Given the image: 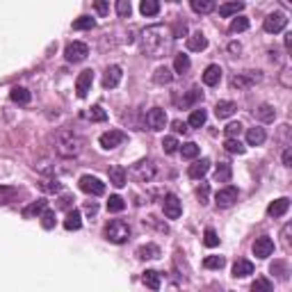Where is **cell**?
<instances>
[{
    "mask_svg": "<svg viewBox=\"0 0 292 292\" xmlns=\"http://www.w3.org/2000/svg\"><path fill=\"white\" fill-rule=\"evenodd\" d=\"M172 32L164 30L162 26H153L146 28L142 32V51L149 57H162L169 51V43H172Z\"/></svg>",
    "mask_w": 292,
    "mask_h": 292,
    "instance_id": "obj_1",
    "label": "cell"
},
{
    "mask_svg": "<svg viewBox=\"0 0 292 292\" xmlns=\"http://www.w3.org/2000/svg\"><path fill=\"white\" fill-rule=\"evenodd\" d=\"M53 149L60 158H78L85 149V139L73 130H57L53 137Z\"/></svg>",
    "mask_w": 292,
    "mask_h": 292,
    "instance_id": "obj_2",
    "label": "cell"
},
{
    "mask_svg": "<svg viewBox=\"0 0 292 292\" xmlns=\"http://www.w3.org/2000/svg\"><path fill=\"white\" fill-rule=\"evenodd\" d=\"M105 240H110L112 245H124V242L130 240V226L128 222H124V219H112V222L105 226Z\"/></svg>",
    "mask_w": 292,
    "mask_h": 292,
    "instance_id": "obj_3",
    "label": "cell"
},
{
    "mask_svg": "<svg viewBox=\"0 0 292 292\" xmlns=\"http://www.w3.org/2000/svg\"><path fill=\"white\" fill-rule=\"evenodd\" d=\"M130 174H133V178L137 183H151L155 178V174H158V169H155V164L151 160H142V162L135 164Z\"/></svg>",
    "mask_w": 292,
    "mask_h": 292,
    "instance_id": "obj_4",
    "label": "cell"
},
{
    "mask_svg": "<svg viewBox=\"0 0 292 292\" xmlns=\"http://www.w3.org/2000/svg\"><path fill=\"white\" fill-rule=\"evenodd\" d=\"M144 121H146V128L149 130H162L164 126H167V112L162 108H151L146 112Z\"/></svg>",
    "mask_w": 292,
    "mask_h": 292,
    "instance_id": "obj_5",
    "label": "cell"
},
{
    "mask_svg": "<svg viewBox=\"0 0 292 292\" xmlns=\"http://www.w3.org/2000/svg\"><path fill=\"white\" fill-rule=\"evenodd\" d=\"M262 76L260 71H245V73H237L235 78L231 80V87L233 89H247V87L256 85V82H260Z\"/></svg>",
    "mask_w": 292,
    "mask_h": 292,
    "instance_id": "obj_6",
    "label": "cell"
},
{
    "mask_svg": "<svg viewBox=\"0 0 292 292\" xmlns=\"http://www.w3.org/2000/svg\"><path fill=\"white\" fill-rule=\"evenodd\" d=\"M162 210H164V217H167V219H178V217H181V212H183L181 199H178L176 194H164Z\"/></svg>",
    "mask_w": 292,
    "mask_h": 292,
    "instance_id": "obj_7",
    "label": "cell"
},
{
    "mask_svg": "<svg viewBox=\"0 0 292 292\" xmlns=\"http://www.w3.org/2000/svg\"><path fill=\"white\" fill-rule=\"evenodd\" d=\"M285 26H288V16H285L283 12H274V14H270V16L265 18V23H262L265 32H270V35H276V32H281Z\"/></svg>",
    "mask_w": 292,
    "mask_h": 292,
    "instance_id": "obj_8",
    "label": "cell"
},
{
    "mask_svg": "<svg viewBox=\"0 0 292 292\" xmlns=\"http://www.w3.org/2000/svg\"><path fill=\"white\" fill-rule=\"evenodd\" d=\"M64 55H66V60L76 64V62H82L87 55H89V46H87V43H82V41H71L69 46H66Z\"/></svg>",
    "mask_w": 292,
    "mask_h": 292,
    "instance_id": "obj_9",
    "label": "cell"
},
{
    "mask_svg": "<svg viewBox=\"0 0 292 292\" xmlns=\"http://www.w3.org/2000/svg\"><path fill=\"white\" fill-rule=\"evenodd\" d=\"M80 189L85 194H91V197H101V194L105 192V183H101L96 176H82L80 178Z\"/></svg>",
    "mask_w": 292,
    "mask_h": 292,
    "instance_id": "obj_10",
    "label": "cell"
},
{
    "mask_svg": "<svg viewBox=\"0 0 292 292\" xmlns=\"http://www.w3.org/2000/svg\"><path fill=\"white\" fill-rule=\"evenodd\" d=\"M99 142L105 151H112V149H116V146H121L126 142V133H121V130H108V133L101 135Z\"/></svg>",
    "mask_w": 292,
    "mask_h": 292,
    "instance_id": "obj_11",
    "label": "cell"
},
{
    "mask_svg": "<svg viewBox=\"0 0 292 292\" xmlns=\"http://www.w3.org/2000/svg\"><path fill=\"white\" fill-rule=\"evenodd\" d=\"M272 254H274V240L267 235L258 237V240L254 242V256L260 258V260H265V258H270Z\"/></svg>",
    "mask_w": 292,
    "mask_h": 292,
    "instance_id": "obj_12",
    "label": "cell"
},
{
    "mask_svg": "<svg viewBox=\"0 0 292 292\" xmlns=\"http://www.w3.org/2000/svg\"><path fill=\"white\" fill-rule=\"evenodd\" d=\"M235 201H237V189L233 187V185L219 189V192L215 194V203H217L219 208H231Z\"/></svg>",
    "mask_w": 292,
    "mask_h": 292,
    "instance_id": "obj_13",
    "label": "cell"
},
{
    "mask_svg": "<svg viewBox=\"0 0 292 292\" xmlns=\"http://www.w3.org/2000/svg\"><path fill=\"white\" fill-rule=\"evenodd\" d=\"M91 82H94V73H91V71H82L80 76H78V80H76V91H78V96H80V99H85V96L89 94Z\"/></svg>",
    "mask_w": 292,
    "mask_h": 292,
    "instance_id": "obj_14",
    "label": "cell"
},
{
    "mask_svg": "<svg viewBox=\"0 0 292 292\" xmlns=\"http://www.w3.org/2000/svg\"><path fill=\"white\" fill-rule=\"evenodd\" d=\"M208 172H210V160H208V158L197 160V162H194V164H189V169H187L189 178H194V181H199V178H203Z\"/></svg>",
    "mask_w": 292,
    "mask_h": 292,
    "instance_id": "obj_15",
    "label": "cell"
},
{
    "mask_svg": "<svg viewBox=\"0 0 292 292\" xmlns=\"http://www.w3.org/2000/svg\"><path fill=\"white\" fill-rule=\"evenodd\" d=\"M121 66H116V64H112L108 71H105V76H103V87L105 89H114V87H119V82H121Z\"/></svg>",
    "mask_w": 292,
    "mask_h": 292,
    "instance_id": "obj_16",
    "label": "cell"
},
{
    "mask_svg": "<svg viewBox=\"0 0 292 292\" xmlns=\"http://www.w3.org/2000/svg\"><path fill=\"white\" fill-rule=\"evenodd\" d=\"M288 208H290V199L288 197H281V199H276L274 203H270V208H267V215H270V217H283L285 212H288Z\"/></svg>",
    "mask_w": 292,
    "mask_h": 292,
    "instance_id": "obj_17",
    "label": "cell"
},
{
    "mask_svg": "<svg viewBox=\"0 0 292 292\" xmlns=\"http://www.w3.org/2000/svg\"><path fill=\"white\" fill-rule=\"evenodd\" d=\"M187 48L192 53H201V51H206L208 48V39L203 32H194V35H189L187 37Z\"/></svg>",
    "mask_w": 292,
    "mask_h": 292,
    "instance_id": "obj_18",
    "label": "cell"
},
{
    "mask_svg": "<svg viewBox=\"0 0 292 292\" xmlns=\"http://www.w3.org/2000/svg\"><path fill=\"white\" fill-rule=\"evenodd\" d=\"M219 80H222V69H219L217 64H210L203 71V85L215 87V85H219Z\"/></svg>",
    "mask_w": 292,
    "mask_h": 292,
    "instance_id": "obj_19",
    "label": "cell"
},
{
    "mask_svg": "<svg viewBox=\"0 0 292 292\" xmlns=\"http://www.w3.org/2000/svg\"><path fill=\"white\" fill-rule=\"evenodd\" d=\"M254 274V262L251 260H235V265H233V276L235 279H245V276Z\"/></svg>",
    "mask_w": 292,
    "mask_h": 292,
    "instance_id": "obj_20",
    "label": "cell"
},
{
    "mask_svg": "<svg viewBox=\"0 0 292 292\" xmlns=\"http://www.w3.org/2000/svg\"><path fill=\"white\" fill-rule=\"evenodd\" d=\"M46 206H48V201H43V199L32 201L28 208H23V217H26V219H35V217H39L43 210H46Z\"/></svg>",
    "mask_w": 292,
    "mask_h": 292,
    "instance_id": "obj_21",
    "label": "cell"
},
{
    "mask_svg": "<svg viewBox=\"0 0 292 292\" xmlns=\"http://www.w3.org/2000/svg\"><path fill=\"white\" fill-rule=\"evenodd\" d=\"M242 9H245V3H240V0H233V3L222 5V7H219V14H222L224 18H228V16H237Z\"/></svg>",
    "mask_w": 292,
    "mask_h": 292,
    "instance_id": "obj_22",
    "label": "cell"
},
{
    "mask_svg": "<svg viewBox=\"0 0 292 292\" xmlns=\"http://www.w3.org/2000/svg\"><path fill=\"white\" fill-rule=\"evenodd\" d=\"M9 99L14 101V103H18V105H28L30 103V91L26 89V87H14L12 91H9Z\"/></svg>",
    "mask_w": 292,
    "mask_h": 292,
    "instance_id": "obj_23",
    "label": "cell"
},
{
    "mask_svg": "<svg viewBox=\"0 0 292 292\" xmlns=\"http://www.w3.org/2000/svg\"><path fill=\"white\" fill-rule=\"evenodd\" d=\"M235 110H237V105L233 103V101H219V103L215 105V114L219 116V119H228Z\"/></svg>",
    "mask_w": 292,
    "mask_h": 292,
    "instance_id": "obj_24",
    "label": "cell"
},
{
    "mask_svg": "<svg viewBox=\"0 0 292 292\" xmlns=\"http://www.w3.org/2000/svg\"><path fill=\"white\" fill-rule=\"evenodd\" d=\"M126 181H128V174H126L124 167H112L110 169V183L114 187H124Z\"/></svg>",
    "mask_w": 292,
    "mask_h": 292,
    "instance_id": "obj_25",
    "label": "cell"
},
{
    "mask_svg": "<svg viewBox=\"0 0 292 292\" xmlns=\"http://www.w3.org/2000/svg\"><path fill=\"white\" fill-rule=\"evenodd\" d=\"M142 281H144L146 288H151V290H160V285H162V279H160V274L155 270H146Z\"/></svg>",
    "mask_w": 292,
    "mask_h": 292,
    "instance_id": "obj_26",
    "label": "cell"
},
{
    "mask_svg": "<svg viewBox=\"0 0 292 292\" xmlns=\"http://www.w3.org/2000/svg\"><path fill=\"white\" fill-rule=\"evenodd\" d=\"M82 226V215L80 210H69V215L64 219V228L66 231H80Z\"/></svg>",
    "mask_w": 292,
    "mask_h": 292,
    "instance_id": "obj_27",
    "label": "cell"
},
{
    "mask_svg": "<svg viewBox=\"0 0 292 292\" xmlns=\"http://www.w3.org/2000/svg\"><path fill=\"white\" fill-rule=\"evenodd\" d=\"M153 80L158 82V85H169V82L174 80V73H172L169 66H158L155 73H153Z\"/></svg>",
    "mask_w": 292,
    "mask_h": 292,
    "instance_id": "obj_28",
    "label": "cell"
},
{
    "mask_svg": "<svg viewBox=\"0 0 292 292\" xmlns=\"http://www.w3.org/2000/svg\"><path fill=\"white\" fill-rule=\"evenodd\" d=\"M265 128H249V133H247V144L249 146H260L265 142Z\"/></svg>",
    "mask_w": 292,
    "mask_h": 292,
    "instance_id": "obj_29",
    "label": "cell"
},
{
    "mask_svg": "<svg viewBox=\"0 0 292 292\" xmlns=\"http://www.w3.org/2000/svg\"><path fill=\"white\" fill-rule=\"evenodd\" d=\"M160 256V247L158 245H144L137 249V258H142V260H153V258Z\"/></svg>",
    "mask_w": 292,
    "mask_h": 292,
    "instance_id": "obj_30",
    "label": "cell"
},
{
    "mask_svg": "<svg viewBox=\"0 0 292 292\" xmlns=\"http://www.w3.org/2000/svg\"><path fill=\"white\" fill-rule=\"evenodd\" d=\"M189 5L197 14H210L215 9V0H189Z\"/></svg>",
    "mask_w": 292,
    "mask_h": 292,
    "instance_id": "obj_31",
    "label": "cell"
},
{
    "mask_svg": "<svg viewBox=\"0 0 292 292\" xmlns=\"http://www.w3.org/2000/svg\"><path fill=\"white\" fill-rule=\"evenodd\" d=\"M231 176H233L231 164H226V162L217 164V169H215V181L217 183H228V181H231Z\"/></svg>",
    "mask_w": 292,
    "mask_h": 292,
    "instance_id": "obj_32",
    "label": "cell"
},
{
    "mask_svg": "<svg viewBox=\"0 0 292 292\" xmlns=\"http://www.w3.org/2000/svg\"><path fill=\"white\" fill-rule=\"evenodd\" d=\"M139 12H142L144 16H155V14L160 12V0H142V3H139Z\"/></svg>",
    "mask_w": 292,
    "mask_h": 292,
    "instance_id": "obj_33",
    "label": "cell"
},
{
    "mask_svg": "<svg viewBox=\"0 0 292 292\" xmlns=\"http://www.w3.org/2000/svg\"><path fill=\"white\" fill-rule=\"evenodd\" d=\"M256 116H258V119H260V121H265V124H270V121H274L276 119V110L274 108H272V105H260V108H258L256 110Z\"/></svg>",
    "mask_w": 292,
    "mask_h": 292,
    "instance_id": "obj_34",
    "label": "cell"
},
{
    "mask_svg": "<svg viewBox=\"0 0 292 292\" xmlns=\"http://www.w3.org/2000/svg\"><path fill=\"white\" fill-rule=\"evenodd\" d=\"M206 119H208L206 110H192V114H189L187 126H192V128H201V126L206 124Z\"/></svg>",
    "mask_w": 292,
    "mask_h": 292,
    "instance_id": "obj_35",
    "label": "cell"
},
{
    "mask_svg": "<svg viewBox=\"0 0 292 292\" xmlns=\"http://www.w3.org/2000/svg\"><path fill=\"white\" fill-rule=\"evenodd\" d=\"M228 153H235V155H242L245 153V144L240 142V137H226V142H224Z\"/></svg>",
    "mask_w": 292,
    "mask_h": 292,
    "instance_id": "obj_36",
    "label": "cell"
},
{
    "mask_svg": "<svg viewBox=\"0 0 292 292\" xmlns=\"http://www.w3.org/2000/svg\"><path fill=\"white\" fill-rule=\"evenodd\" d=\"M178 151H181V155L185 160H194L199 155V146L194 144V142H185V144H181L178 146Z\"/></svg>",
    "mask_w": 292,
    "mask_h": 292,
    "instance_id": "obj_37",
    "label": "cell"
},
{
    "mask_svg": "<svg viewBox=\"0 0 292 292\" xmlns=\"http://www.w3.org/2000/svg\"><path fill=\"white\" fill-rule=\"evenodd\" d=\"M224 265H226V258L224 256H208L206 260H203V267H206V270H222Z\"/></svg>",
    "mask_w": 292,
    "mask_h": 292,
    "instance_id": "obj_38",
    "label": "cell"
},
{
    "mask_svg": "<svg viewBox=\"0 0 292 292\" xmlns=\"http://www.w3.org/2000/svg\"><path fill=\"white\" fill-rule=\"evenodd\" d=\"M96 26V21L91 16H80L73 21V30H91Z\"/></svg>",
    "mask_w": 292,
    "mask_h": 292,
    "instance_id": "obj_39",
    "label": "cell"
},
{
    "mask_svg": "<svg viewBox=\"0 0 292 292\" xmlns=\"http://www.w3.org/2000/svg\"><path fill=\"white\" fill-rule=\"evenodd\" d=\"M187 69H189V57L187 55H176V60H174V71L176 73H187Z\"/></svg>",
    "mask_w": 292,
    "mask_h": 292,
    "instance_id": "obj_40",
    "label": "cell"
},
{
    "mask_svg": "<svg viewBox=\"0 0 292 292\" xmlns=\"http://www.w3.org/2000/svg\"><path fill=\"white\" fill-rule=\"evenodd\" d=\"M124 208H126V201H124V199H121L119 194H112L110 201H108V210H110V212H121Z\"/></svg>",
    "mask_w": 292,
    "mask_h": 292,
    "instance_id": "obj_41",
    "label": "cell"
},
{
    "mask_svg": "<svg viewBox=\"0 0 292 292\" xmlns=\"http://www.w3.org/2000/svg\"><path fill=\"white\" fill-rule=\"evenodd\" d=\"M245 30H249V18H245V16H235L231 21V32H245Z\"/></svg>",
    "mask_w": 292,
    "mask_h": 292,
    "instance_id": "obj_42",
    "label": "cell"
},
{
    "mask_svg": "<svg viewBox=\"0 0 292 292\" xmlns=\"http://www.w3.org/2000/svg\"><path fill=\"white\" fill-rule=\"evenodd\" d=\"M197 101H201V91H199V89H189L187 94H185V99H183V108H192Z\"/></svg>",
    "mask_w": 292,
    "mask_h": 292,
    "instance_id": "obj_43",
    "label": "cell"
},
{
    "mask_svg": "<svg viewBox=\"0 0 292 292\" xmlns=\"http://www.w3.org/2000/svg\"><path fill=\"white\" fill-rule=\"evenodd\" d=\"M178 146H181V144H178V139L174 137V135H169V137H164V139H162V149H164V153H176Z\"/></svg>",
    "mask_w": 292,
    "mask_h": 292,
    "instance_id": "obj_44",
    "label": "cell"
},
{
    "mask_svg": "<svg viewBox=\"0 0 292 292\" xmlns=\"http://www.w3.org/2000/svg\"><path fill=\"white\" fill-rule=\"evenodd\" d=\"M130 12H133V5H130V0H116V14L119 16H130Z\"/></svg>",
    "mask_w": 292,
    "mask_h": 292,
    "instance_id": "obj_45",
    "label": "cell"
},
{
    "mask_svg": "<svg viewBox=\"0 0 292 292\" xmlns=\"http://www.w3.org/2000/svg\"><path fill=\"white\" fill-rule=\"evenodd\" d=\"M87 116H89L91 121H105V119H108V112L101 108V105H94V108L89 110V114H87Z\"/></svg>",
    "mask_w": 292,
    "mask_h": 292,
    "instance_id": "obj_46",
    "label": "cell"
},
{
    "mask_svg": "<svg viewBox=\"0 0 292 292\" xmlns=\"http://www.w3.org/2000/svg\"><path fill=\"white\" fill-rule=\"evenodd\" d=\"M224 130H226V135H228V137H240V135H242V130H245V128H242V124H240V121H233V124H228Z\"/></svg>",
    "mask_w": 292,
    "mask_h": 292,
    "instance_id": "obj_47",
    "label": "cell"
},
{
    "mask_svg": "<svg viewBox=\"0 0 292 292\" xmlns=\"http://www.w3.org/2000/svg\"><path fill=\"white\" fill-rule=\"evenodd\" d=\"M197 197H199V201H201V206H206L208 197H210V185L201 183V187H197Z\"/></svg>",
    "mask_w": 292,
    "mask_h": 292,
    "instance_id": "obj_48",
    "label": "cell"
},
{
    "mask_svg": "<svg viewBox=\"0 0 292 292\" xmlns=\"http://www.w3.org/2000/svg\"><path fill=\"white\" fill-rule=\"evenodd\" d=\"M251 290H254V292H270V290H272V281H267V279H256L254 285H251Z\"/></svg>",
    "mask_w": 292,
    "mask_h": 292,
    "instance_id": "obj_49",
    "label": "cell"
},
{
    "mask_svg": "<svg viewBox=\"0 0 292 292\" xmlns=\"http://www.w3.org/2000/svg\"><path fill=\"white\" fill-rule=\"evenodd\" d=\"M203 242H206V247H217L219 245L217 233L212 231V228H206V233H203Z\"/></svg>",
    "mask_w": 292,
    "mask_h": 292,
    "instance_id": "obj_50",
    "label": "cell"
},
{
    "mask_svg": "<svg viewBox=\"0 0 292 292\" xmlns=\"http://www.w3.org/2000/svg\"><path fill=\"white\" fill-rule=\"evenodd\" d=\"M41 226L43 228H53V226H55V212H53V210H43L41 212Z\"/></svg>",
    "mask_w": 292,
    "mask_h": 292,
    "instance_id": "obj_51",
    "label": "cell"
},
{
    "mask_svg": "<svg viewBox=\"0 0 292 292\" xmlns=\"http://www.w3.org/2000/svg\"><path fill=\"white\" fill-rule=\"evenodd\" d=\"M94 9L101 16H108L110 14V0H94Z\"/></svg>",
    "mask_w": 292,
    "mask_h": 292,
    "instance_id": "obj_52",
    "label": "cell"
},
{
    "mask_svg": "<svg viewBox=\"0 0 292 292\" xmlns=\"http://www.w3.org/2000/svg\"><path fill=\"white\" fill-rule=\"evenodd\" d=\"M185 35H187V26H185L183 21H181V23H176V26H174L172 37H174V39H178V37H185Z\"/></svg>",
    "mask_w": 292,
    "mask_h": 292,
    "instance_id": "obj_53",
    "label": "cell"
},
{
    "mask_svg": "<svg viewBox=\"0 0 292 292\" xmlns=\"http://www.w3.org/2000/svg\"><path fill=\"white\" fill-rule=\"evenodd\" d=\"M146 222H149L151 226H155V228H158L160 233H169V226H167V224H160V222H158V217H149V219H146Z\"/></svg>",
    "mask_w": 292,
    "mask_h": 292,
    "instance_id": "obj_54",
    "label": "cell"
},
{
    "mask_svg": "<svg viewBox=\"0 0 292 292\" xmlns=\"http://www.w3.org/2000/svg\"><path fill=\"white\" fill-rule=\"evenodd\" d=\"M41 187L46 189V192H60V183L57 181H43Z\"/></svg>",
    "mask_w": 292,
    "mask_h": 292,
    "instance_id": "obj_55",
    "label": "cell"
},
{
    "mask_svg": "<svg viewBox=\"0 0 292 292\" xmlns=\"http://www.w3.org/2000/svg\"><path fill=\"white\" fill-rule=\"evenodd\" d=\"M172 126H174V130H176V133H183V135L189 130V128H187V124H185V121H181V119H178V121H174Z\"/></svg>",
    "mask_w": 292,
    "mask_h": 292,
    "instance_id": "obj_56",
    "label": "cell"
},
{
    "mask_svg": "<svg viewBox=\"0 0 292 292\" xmlns=\"http://www.w3.org/2000/svg\"><path fill=\"white\" fill-rule=\"evenodd\" d=\"M283 164H285V167H292V149H285V153H283Z\"/></svg>",
    "mask_w": 292,
    "mask_h": 292,
    "instance_id": "obj_57",
    "label": "cell"
},
{
    "mask_svg": "<svg viewBox=\"0 0 292 292\" xmlns=\"http://www.w3.org/2000/svg\"><path fill=\"white\" fill-rule=\"evenodd\" d=\"M85 210L89 212V215H96V212H99V206H96V201H89V203L85 206Z\"/></svg>",
    "mask_w": 292,
    "mask_h": 292,
    "instance_id": "obj_58",
    "label": "cell"
},
{
    "mask_svg": "<svg viewBox=\"0 0 292 292\" xmlns=\"http://www.w3.org/2000/svg\"><path fill=\"white\" fill-rule=\"evenodd\" d=\"M272 272H285V265H281V262H276V265H272ZM285 279V274H281Z\"/></svg>",
    "mask_w": 292,
    "mask_h": 292,
    "instance_id": "obj_59",
    "label": "cell"
},
{
    "mask_svg": "<svg viewBox=\"0 0 292 292\" xmlns=\"http://www.w3.org/2000/svg\"><path fill=\"white\" fill-rule=\"evenodd\" d=\"M228 48H231V53H240V43H231V46H228Z\"/></svg>",
    "mask_w": 292,
    "mask_h": 292,
    "instance_id": "obj_60",
    "label": "cell"
},
{
    "mask_svg": "<svg viewBox=\"0 0 292 292\" xmlns=\"http://www.w3.org/2000/svg\"><path fill=\"white\" fill-rule=\"evenodd\" d=\"M285 48H288V51L292 48V35H288V37H285Z\"/></svg>",
    "mask_w": 292,
    "mask_h": 292,
    "instance_id": "obj_61",
    "label": "cell"
}]
</instances>
